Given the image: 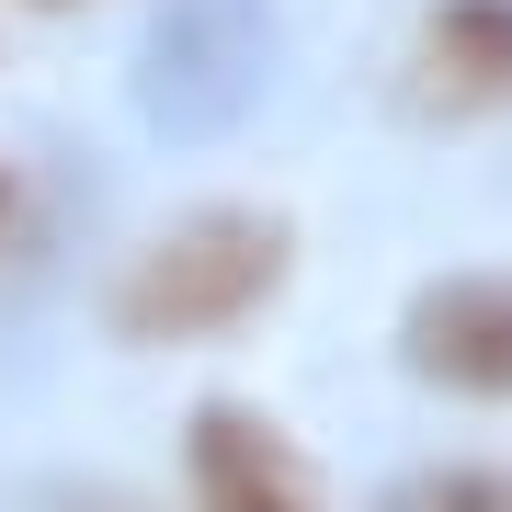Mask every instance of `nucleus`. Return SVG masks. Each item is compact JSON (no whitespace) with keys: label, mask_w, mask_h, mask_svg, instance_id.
Wrapping results in <instances>:
<instances>
[{"label":"nucleus","mask_w":512,"mask_h":512,"mask_svg":"<svg viewBox=\"0 0 512 512\" xmlns=\"http://www.w3.org/2000/svg\"><path fill=\"white\" fill-rule=\"evenodd\" d=\"M421 103L433 114L512 103V0H433V23H421Z\"/></svg>","instance_id":"nucleus-4"},{"label":"nucleus","mask_w":512,"mask_h":512,"mask_svg":"<svg viewBox=\"0 0 512 512\" xmlns=\"http://www.w3.org/2000/svg\"><path fill=\"white\" fill-rule=\"evenodd\" d=\"M0 217H12V183H0Z\"/></svg>","instance_id":"nucleus-7"},{"label":"nucleus","mask_w":512,"mask_h":512,"mask_svg":"<svg viewBox=\"0 0 512 512\" xmlns=\"http://www.w3.org/2000/svg\"><path fill=\"white\" fill-rule=\"evenodd\" d=\"M285 262H296V228L274 205H194L103 285V319L126 342H217L285 285Z\"/></svg>","instance_id":"nucleus-1"},{"label":"nucleus","mask_w":512,"mask_h":512,"mask_svg":"<svg viewBox=\"0 0 512 512\" xmlns=\"http://www.w3.org/2000/svg\"><path fill=\"white\" fill-rule=\"evenodd\" d=\"M387 512H512V467H421L387 490Z\"/></svg>","instance_id":"nucleus-5"},{"label":"nucleus","mask_w":512,"mask_h":512,"mask_svg":"<svg viewBox=\"0 0 512 512\" xmlns=\"http://www.w3.org/2000/svg\"><path fill=\"white\" fill-rule=\"evenodd\" d=\"M410 376L456 387V399H512V274H444L399 319Z\"/></svg>","instance_id":"nucleus-3"},{"label":"nucleus","mask_w":512,"mask_h":512,"mask_svg":"<svg viewBox=\"0 0 512 512\" xmlns=\"http://www.w3.org/2000/svg\"><path fill=\"white\" fill-rule=\"evenodd\" d=\"M12 512H148V501H126V490H92V478H57V490H23Z\"/></svg>","instance_id":"nucleus-6"},{"label":"nucleus","mask_w":512,"mask_h":512,"mask_svg":"<svg viewBox=\"0 0 512 512\" xmlns=\"http://www.w3.org/2000/svg\"><path fill=\"white\" fill-rule=\"evenodd\" d=\"M183 490L194 512H330L308 444L285 421H262L251 399H205L183 421Z\"/></svg>","instance_id":"nucleus-2"}]
</instances>
